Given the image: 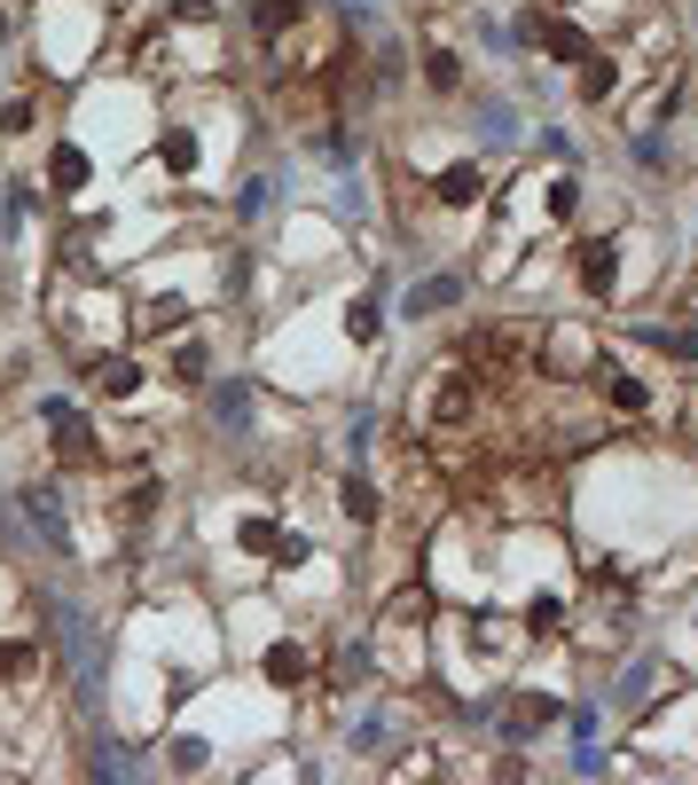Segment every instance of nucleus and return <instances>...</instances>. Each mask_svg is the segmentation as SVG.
I'll return each instance as SVG.
<instances>
[{
  "mask_svg": "<svg viewBox=\"0 0 698 785\" xmlns=\"http://www.w3.org/2000/svg\"><path fill=\"white\" fill-rule=\"evenodd\" d=\"M479 409V378L471 370H440V385H431V432H463Z\"/></svg>",
  "mask_w": 698,
  "mask_h": 785,
  "instance_id": "nucleus-1",
  "label": "nucleus"
},
{
  "mask_svg": "<svg viewBox=\"0 0 698 785\" xmlns=\"http://www.w3.org/2000/svg\"><path fill=\"white\" fill-rule=\"evenodd\" d=\"M613 283H621V244L588 236V244H581V291H588V299H613Z\"/></svg>",
  "mask_w": 698,
  "mask_h": 785,
  "instance_id": "nucleus-2",
  "label": "nucleus"
},
{
  "mask_svg": "<svg viewBox=\"0 0 698 785\" xmlns=\"http://www.w3.org/2000/svg\"><path fill=\"white\" fill-rule=\"evenodd\" d=\"M86 385H95L103 401H134L142 393V362L134 354H103V362H86Z\"/></svg>",
  "mask_w": 698,
  "mask_h": 785,
  "instance_id": "nucleus-3",
  "label": "nucleus"
},
{
  "mask_svg": "<svg viewBox=\"0 0 698 785\" xmlns=\"http://www.w3.org/2000/svg\"><path fill=\"white\" fill-rule=\"evenodd\" d=\"M527 40H542L558 63H588L596 48H588V32H573V24H558V17H527Z\"/></svg>",
  "mask_w": 698,
  "mask_h": 785,
  "instance_id": "nucleus-4",
  "label": "nucleus"
},
{
  "mask_svg": "<svg viewBox=\"0 0 698 785\" xmlns=\"http://www.w3.org/2000/svg\"><path fill=\"white\" fill-rule=\"evenodd\" d=\"M259 675H268L275 691H299V683H306V644H291V637H283V644H268V660H259Z\"/></svg>",
  "mask_w": 698,
  "mask_h": 785,
  "instance_id": "nucleus-5",
  "label": "nucleus"
},
{
  "mask_svg": "<svg viewBox=\"0 0 698 785\" xmlns=\"http://www.w3.org/2000/svg\"><path fill=\"white\" fill-rule=\"evenodd\" d=\"M299 24H306V0H259V9H251V32L259 40H283Z\"/></svg>",
  "mask_w": 698,
  "mask_h": 785,
  "instance_id": "nucleus-6",
  "label": "nucleus"
},
{
  "mask_svg": "<svg viewBox=\"0 0 698 785\" xmlns=\"http://www.w3.org/2000/svg\"><path fill=\"white\" fill-rule=\"evenodd\" d=\"M479 189H487V173H479V165H448V173H440V205H448V213H471Z\"/></svg>",
  "mask_w": 698,
  "mask_h": 785,
  "instance_id": "nucleus-7",
  "label": "nucleus"
},
{
  "mask_svg": "<svg viewBox=\"0 0 698 785\" xmlns=\"http://www.w3.org/2000/svg\"><path fill=\"white\" fill-rule=\"evenodd\" d=\"M337 510L354 518V527H377V510H385V503H377V487H369V479L345 472V479H337Z\"/></svg>",
  "mask_w": 698,
  "mask_h": 785,
  "instance_id": "nucleus-8",
  "label": "nucleus"
},
{
  "mask_svg": "<svg viewBox=\"0 0 698 785\" xmlns=\"http://www.w3.org/2000/svg\"><path fill=\"white\" fill-rule=\"evenodd\" d=\"M604 401H613V409H628V416H644V409H652L644 378H628V370H604Z\"/></svg>",
  "mask_w": 698,
  "mask_h": 785,
  "instance_id": "nucleus-9",
  "label": "nucleus"
},
{
  "mask_svg": "<svg viewBox=\"0 0 698 785\" xmlns=\"http://www.w3.org/2000/svg\"><path fill=\"white\" fill-rule=\"evenodd\" d=\"M424 86L456 95V86H463V55H456V48H431V55H424Z\"/></svg>",
  "mask_w": 698,
  "mask_h": 785,
  "instance_id": "nucleus-10",
  "label": "nucleus"
},
{
  "mask_svg": "<svg viewBox=\"0 0 698 785\" xmlns=\"http://www.w3.org/2000/svg\"><path fill=\"white\" fill-rule=\"evenodd\" d=\"M157 157H165V173H197V134H189V126H165Z\"/></svg>",
  "mask_w": 698,
  "mask_h": 785,
  "instance_id": "nucleus-11",
  "label": "nucleus"
},
{
  "mask_svg": "<svg viewBox=\"0 0 698 785\" xmlns=\"http://www.w3.org/2000/svg\"><path fill=\"white\" fill-rule=\"evenodd\" d=\"M48 182H55V189H86V157H79L71 142H63V149L48 157Z\"/></svg>",
  "mask_w": 698,
  "mask_h": 785,
  "instance_id": "nucleus-12",
  "label": "nucleus"
},
{
  "mask_svg": "<svg viewBox=\"0 0 698 785\" xmlns=\"http://www.w3.org/2000/svg\"><path fill=\"white\" fill-rule=\"evenodd\" d=\"M275 535H283L275 518H243V527H236V543H243L251 558H275Z\"/></svg>",
  "mask_w": 698,
  "mask_h": 785,
  "instance_id": "nucleus-13",
  "label": "nucleus"
},
{
  "mask_svg": "<svg viewBox=\"0 0 698 785\" xmlns=\"http://www.w3.org/2000/svg\"><path fill=\"white\" fill-rule=\"evenodd\" d=\"M32 668H40V644H0V683H17Z\"/></svg>",
  "mask_w": 698,
  "mask_h": 785,
  "instance_id": "nucleus-14",
  "label": "nucleus"
},
{
  "mask_svg": "<svg viewBox=\"0 0 698 785\" xmlns=\"http://www.w3.org/2000/svg\"><path fill=\"white\" fill-rule=\"evenodd\" d=\"M181 322H189L181 299H149V307H142V330H181Z\"/></svg>",
  "mask_w": 698,
  "mask_h": 785,
  "instance_id": "nucleus-15",
  "label": "nucleus"
},
{
  "mask_svg": "<svg viewBox=\"0 0 698 785\" xmlns=\"http://www.w3.org/2000/svg\"><path fill=\"white\" fill-rule=\"evenodd\" d=\"M613 86H621V71L588 55V71H581V95H588V103H604V95H613Z\"/></svg>",
  "mask_w": 698,
  "mask_h": 785,
  "instance_id": "nucleus-16",
  "label": "nucleus"
},
{
  "mask_svg": "<svg viewBox=\"0 0 698 785\" xmlns=\"http://www.w3.org/2000/svg\"><path fill=\"white\" fill-rule=\"evenodd\" d=\"M558 621H565L558 597H534V605H527V629H534V637H558Z\"/></svg>",
  "mask_w": 698,
  "mask_h": 785,
  "instance_id": "nucleus-17",
  "label": "nucleus"
},
{
  "mask_svg": "<svg viewBox=\"0 0 698 785\" xmlns=\"http://www.w3.org/2000/svg\"><path fill=\"white\" fill-rule=\"evenodd\" d=\"M24 510H32V518H40V527H48V535H55V543H63V518H55V495H40V487H32V495H24Z\"/></svg>",
  "mask_w": 698,
  "mask_h": 785,
  "instance_id": "nucleus-18",
  "label": "nucleus"
},
{
  "mask_svg": "<svg viewBox=\"0 0 698 785\" xmlns=\"http://www.w3.org/2000/svg\"><path fill=\"white\" fill-rule=\"evenodd\" d=\"M306 558H314L306 535H275V566H306Z\"/></svg>",
  "mask_w": 698,
  "mask_h": 785,
  "instance_id": "nucleus-19",
  "label": "nucleus"
},
{
  "mask_svg": "<svg viewBox=\"0 0 698 785\" xmlns=\"http://www.w3.org/2000/svg\"><path fill=\"white\" fill-rule=\"evenodd\" d=\"M173 370H181V385H197V378H205V345H181V354H173Z\"/></svg>",
  "mask_w": 698,
  "mask_h": 785,
  "instance_id": "nucleus-20",
  "label": "nucleus"
},
{
  "mask_svg": "<svg viewBox=\"0 0 698 785\" xmlns=\"http://www.w3.org/2000/svg\"><path fill=\"white\" fill-rule=\"evenodd\" d=\"M345 330H354V345H369V338H377V307H354V314H345Z\"/></svg>",
  "mask_w": 698,
  "mask_h": 785,
  "instance_id": "nucleus-21",
  "label": "nucleus"
},
{
  "mask_svg": "<svg viewBox=\"0 0 698 785\" xmlns=\"http://www.w3.org/2000/svg\"><path fill=\"white\" fill-rule=\"evenodd\" d=\"M0 134H32V103H9V111H0Z\"/></svg>",
  "mask_w": 698,
  "mask_h": 785,
  "instance_id": "nucleus-22",
  "label": "nucleus"
},
{
  "mask_svg": "<svg viewBox=\"0 0 698 785\" xmlns=\"http://www.w3.org/2000/svg\"><path fill=\"white\" fill-rule=\"evenodd\" d=\"M173 17H181V24H212V0H173Z\"/></svg>",
  "mask_w": 698,
  "mask_h": 785,
  "instance_id": "nucleus-23",
  "label": "nucleus"
},
{
  "mask_svg": "<svg viewBox=\"0 0 698 785\" xmlns=\"http://www.w3.org/2000/svg\"><path fill=\"white\" fill-rule=\"evenodd\" d=\"M573 205H581V189H573V182H550V213H558V220H565V213H573Z\"/></svg>",
  "mask_w": 698,
  "mask_h": 785,
  "instance_id": "nucleus-24",
  "label": "nucleus"
}]
</instances>
